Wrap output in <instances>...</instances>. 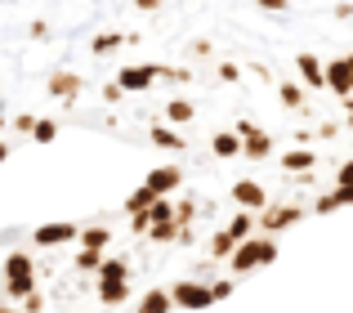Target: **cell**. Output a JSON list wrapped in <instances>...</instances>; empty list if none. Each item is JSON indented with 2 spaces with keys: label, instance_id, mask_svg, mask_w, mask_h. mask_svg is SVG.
<instances>
[{
  "label": "cell",
  "instance_id": "obj_1",
  "mask_svg": "<svg viewBox=\"0 0 353 313\" xmlns=\"http://www.w3.org/2000/svg\"><path fill=\"white\" fill-rule=\"evenodd\" d=\"M277 260V237L273 233H250L246 242H237V251L228 255V264H233V273H255V269H268V264Z\"/></svg>",
  "mask_w": 353,
  "mask_h": 313
},
{
  "label": "cell",
  "instance_id": "obj_2",
  "mask_svg": "<svg viewBox=\"0 0 353 313\" xmlns=\"http://www.w3.org/2000/svg\"><path fill=\"white\" fill-rule=\"evenodd\" d=\"M36 291V260L23 251H9L5 255V296L9 300H23Z\"/></svg>",
  "mask_w": 353,
  "mask_h": 313
},
{
  "label": "cell",
  "instance_id": "obj_3",
  "mask_svg": "<svg viewBox=\"0 0 353 313\" xmlns=\"http://www.w3.org/2000/svg\"><path fill=\"white\" fill-rule=\"evenodd\" d=\"M304 215H309L304 206H295V201H286V206H264V210L255 215V224H259V233H273V237H277V233H286L291 224H300Z\"/></svg>",
  "mask_w": 353,
  "mask_h": 313
},
{
  "label": "cell",
  "instance_id": "obj_4",
  "mask_svg": "<svg viewBox=\"0 0 353 313\" xmlns=\"http://www.w3.org/2000/svg\"><path fill=\"white\" fill-rule=\"evenodd\" d=\"M170 296H174V309H210L215 305V296H210V282H174L170 287Z\"/></svg>",
  "mask_w": 353,
  "mask_h": 313
},
{
  "label": "cell",
  "instance_id": "obj_5",
  "mask_svg": "<svg viewBox=\"0 0 353 313\" xmlns=\"http://www.w3.org/2000/svg\"><path fill=\"white\" fill-rule=\"evenodd\" d=\"M117 81L125 85V94H139V90H152L161 81V68L157 63H130V68L117 72Z\"/></svg>",
  "mask_w": 353,
  "mask_h": 313
},
{
  "label": "cell",
  "instance_id": "obj_6",
  "mask_svg": "<svg viewBox=\"0 0 353 313\" xmlns=\"http://www.w3.org/2000/svg\"><path fill=\"white\" fill-rule=\"evenodd\" d=\"M81 237V224H68V219H54V224H41L32 228V242L36 246H68Z\"/></svg>",
  "mask_w": 353,
  "mask_h": 313
},
{
  "label": "cell",
  "instance_id": "obj_7",
  "mask_svg": "<svg viewBox=\"0 0 353 313\" xmlns=\"http://www.w3.org/2000/svg\"><path fill=\"white\" fill-rule=\"evenodd\" d=\"M233 201L241 210H264L268 206V192H264V183H255V179H237L233 183Z\"/></svg>",
  "mask_w": 353,
  "mask_h": 313
},
{
  "label": "cell",
  "instance_id": "obj_8",
  "mask_svg": "<svg viewBox=\"0 0 353 313\" xmlns=\"http://www.w3.org/2000/svg\"><path fill=\"white\" fill-rule=\"evenodd\" d=\"M327 90H331L336 99L353 94V68H349V59H331V63H327Z\"/></svg>",
  "mask_w": 353,
  "mask_h": 313
},
{
  "label": "cell",
  "instance_id": "obj_9",
  "mask_svg": "<svg viewBox=\"0 0 353 313\" xmlns=\"http://www.w3.org/2000/svg\"><path fill=\"white\" fill-rule=\"evenodd\" d=\"M143 183L157 192V197H165V192H174L183 183V170H179V165H157V170H148Z\"/></svg>",
  "mask_w": 353,
  "mask_h": 313
},
{
  "label": "cell",
  "instance_id": "obj_10",
  "mask_svg": "<svg viewBox=\"0 0 353 313\" xmlns=\"http://www.w3.org/2000/svg\"><path fill=\"white\" fill-rule=\"evenodd\" d=\"M345 206H353V183H336L331 192L313 197V210H318V215H331V210H345Z\"/></svg>",
  "mask_w": 353,
  "mask_h": 313
},
{
  "label": "cell",
  "instance_id": "obj_11",
  "mask_svg": "<svg viewBox=\"0 0 353 313\" xmlns=\"http://www.w3.org/2000/svg\"><path fill=\"white\" fill-rule=\"evenodd\" d=\"M295 68H300V77H304L309 90H327V68H322L318 54H295Z\"/></svg>",
  "mask_w": 353,
  "mask_h": 313
},
{
  "label": "cell",
  "instance_id": "obj_12",
  "mask_svg": "<svg viewBox=\"0 0 353 313\" xmlns=\"http://www.w3.org/2000/svg\"><path fill=\"white\" fill-rule=\"evenodd\" d=\"M81 85H85V81H81L77 72H54L45 90H50L54 99H63V103H72V99H81Z\"/></svg>",
  "mask_w": 353,
  "mask_h": 313
},
{
  "label": "cell",
  "instance_id": "obj_13",
  "mask_svg": "<svg viewBox=\"0 0 353 313\" xmlns=\"http://www.w3.org/2000/svg\"><path fill=\"white\" fill-rule=\"evenodd\" d=\"M241 156H246V161H268V156H273V134L250 130L246 139H241Z\"/></svg>",
  "mask_w": 353,
  "mask_h": 313
},
{
  "label": "cell",
  "instance_id": "obj_14",
  "mask_svg": "<svg viewBox=\"0 0 353 313\" xmlns=\"http://www.w3.org/2000/svg\"><path fill=\"white\" fill-rule=\"evenodd\" d=\"M277 165H282L286 174H309L313 165H318V152H313V148H291V152L277 156Z\"/></svg>",
  "mask_w": 353,
  "mask_h": 313
},
{
  "label": "cell",
  "instance_id": "obj_15",
  "mask_svg": "<svg viewBox=\"0 0 353 313\" xmlns=\"http://www.w3.org/2000/svg\"><path fill=\"white\" fill-rule=\"evenodd\" d=\"M210 152L224 156V161H233V156H241V134L237 130H219L215 139H210Z\"/></svg>",
  "mask_w": 353,
  "mask_h": 313
},
{
  "label": "cell",
  "instance_id": "obj_16",
  "mask_svg": "<svg viewBox=\"0 0 353 313\" xmlns=\"http://www.w3.org/2000/svg\"><path fill=\"white\" fill-rule=\"evenodd\" d=\"M99 287H103V282H130V260H117V255H108L103 264H99Z\"/></svg>",
  "mask_w": 353,
  "mask_h": 313
},
{
  "label": "cell",
  "instance_id": "obj_17",
  "mask_svg": "<svg viewBox=\"0 0 353 313\" xmlns=\"http://www.w3.org/2000/svg\"><path fill=\"white\" fill-rule=\"evenodd\" d=\"M170 309H174V296H170V291H148V296L134 305V313H170Z\"/></svg>",
  "mask_w": 353,
  "mask_h": 313
},
{
  "label": "cell",
  "instance_id": "obj_18",
  "mask_svg": "<svg viewBox=\"0 0 353 313\" xmlns=\"http://www.w3.org/2000/svg\"><path fill=\"white\" fill-rule=\"evenodd\" d=\"M148 139H152L157 148H165V152H183V134H174L170 125H152V130H148Z\"/></svg>",
  "mask_w": 353,
  "mask_h": 313
},
{
  "label": "cell",
  "instance_id": "obj_19",
  "mask_svg": "<svg viewBox=\"0 0 353 313\" xmlns=\"http://www.w3.org/2000/svg\"><path fill=\"white\" fill-rule=\"evenodd\" d=\"M99 300H103L108 309H121L130 300V282H103V287H99Z\"/></svg>",
  "mask_w": 353,
  "mask_h": 313
},
{
  "label": "cell",
  "instance_id": "obj_20",
  "mask_svg": "<svg viewBox=\"0 0 353 313\" xmlns=\"http://www.w3.org/2000/svg\"><path fill=\"white\" fill-rule=\"evenodd\" d=\"M108 242H112V228H99V224L81 228V237H77V246H94V251H108Z\"/></svg>",
  "mask_w": 353,
  "mask_h": 313
},
{
  "label": "cell",
  "instance_id": "obj_21",
  "mask_svg": "<svg viewBox=\"0 0 353 313\" xmlns=\"http://www.w3.org/2000/svg\"><path fill=\"white\" fill-rule=\"evenodd\" d=\"M255 215H259V210H237V215H233V224H228V233H233L237 242H246V237L259 228V224H255Z\"/></svg>",
  "mask_w": 353,
  "mask_h": 313
},
{
  "label": "cell",
  "instance_id": "obj_22",
  "mask_svg": "<svg viewBox=\"0 0 353 313\" xmlns=\"http://www.w3.org/2000/svg\"><path fill=\"white\" fill-rule=\"evenodd\" d=\"M121 45H125V36H121V32H103V36H94V41H90V54L108 59V54H117Z\"/></svg>",
  "mask_w": 353,
  "mask_h": 313
},
{
  "label": "cell",
  "instance_id": "obj_23",
  "mask_svg": "<svg viewBox=\"0 0 353 313\" xmlns=\"http://www.w3.org/2000/svg\"><path fill=\"white\" fill-rule=\"evenodd\" d=\"M192 117H197V108H192L188 99H170V103H165V121H174V125H188Z\"/></svg>",
  "mask_w": 353,
  "mask_h": 313
},
{
  "label": "cell",
  "instance_id": "obj_24",
  "mask_svg": "<svg viewBox=\"0 0 353 313\" xmlns=\"http://www.w3.org/2000/svg\"><path fill=\"white\" fill-rule=\"evenodd\" d=\"M233 251H237V237L228 233V228H219V233L210 237V255H215V260H228Z\"/></svg>",
  "mask_w": 353,
  "mask_h": 313
},
{
  "label": "cell",
  "instance_id": "obj_25",
  "mask_svg": "<svg viewBox=\"0 0 353 313\" xmlns=\"http://www.w3.org/2000/svg\"><path fill=\"white\" fill-rule=\"evenodd\" d=\"M277 99H282V108H291V112H300V108H304V90L291 85V81H277Z\"/></svg>",
  "mask_w": 353,
  "mask_h": 313
},
{
  "label": "cell",
  "instance_id": "obj_26",
  "mask_svg": "<svg viewBox=\"0 0 353 313\" xmlns=\"http://www.w3.org/2000/svg\"><path fill=\"white\" fill-rule=\"evenodd\" d=\"M152 201H157V192L148 188V183H139V188H134V192L125 197V215H134V210H148Z\"/></svg>",
  "mask_w": 353,
  "mask_h": 313
},
{
  "label": "cell",
  "instance_id": "obj_27",
  "mask_svg": "<svg viewBox=\"0 0 353 313\" xmlns=\"http://www.w3.org/2000/svg\"><path fill=\"white\" fill-rule=\"evenodd\" d=\"M103 260H108V255L94 251V246H81V251H77V269L81 273H99V264H103Z\"/></svg>",
  "mask_w": 353,
  "mask_h": 313
},
{
  "label": "cell",
  "instance_id": "obj_28",
  "mask_svg": "<svg viewBox=\"0 0 353 313\" xmlns=\"http://www.w3.org/2000/svg\"><path fill=\"white\" fill-rule=\"evenodd\" d=\"M148 219H152V224H165V219H174V201H170V197H157L152 206H148Z\"/></svg>",
  "mask_w": 353,
  "mask_h": 313
},
{
  "label": "cell",
  "instance_id": "obj_29",
  "mask_svg": "<svg viewBox=\"0 0 353 313\" xmlns=\"http://www.w3.org/2000/svg\"><path fill=\"white\" fill-rule=\"evenodd\" d=\"M32 139L36 143H54V139H59V121H36L32 125Z\"/></svg>",
  "mask_w": 353,
  "mask_h": 313
},
{
  "label": "cell",
  "instance_id": "obj_30",
  "mask_svg": "<svg viewBox=\"0 0 353 313\" xmlns=\"http://www.w3.org/2000/svg\"><path fill=\"white\" fill-rule=\"evenodd\" d=\"M192 215H197V201H192V197H183L179 206H174V219H179V224H192Z\"/></svg>",
  "mask_w": 353,
  "mask_h": 313
},
{
  "label": "cell",
  "instance_id": "obj_31",
  "mask_svg": "<svg viewBox=\"0 0 353 313\" xmlns=\"http://www.w3.org/2000/svg\"><path fill=\"white\" fill-rule=\"evenodd\" d=\"M233 291H237V282H233V278H219V282H210V296H215V300H228Z\"/></svg>",
  "mask_w": 353,
  "mask_h": 313
},
{
  "label": "cell",
  "instance_id": "obj_32",
  "mask_svg": "<svg viewBox=\"0 0 353 313\" xmlns=\"http://www.w3.org/2000/svg\"><path fill=\"white\" fill-rule=\"evenodd\" d=\"M219 81H224V85H237V81H241V68H237V63H219Z\"/></svg>",
  "mask_w": 353,
  "mask_h": 313
},
{
  "label": "cell",
  "instance_id": "obj_33",
  "mask_svg": "<svg viewBox=\"0 0 353 313\" xmlns=\"http://www.w3.org/2000/svg\"><path fill=\"white\" fill-rule=\"evenodd\" d=\"M121 99H125V85H121V81L117 85H103V103H121Z\"/></svg>",
  "mask_w": 353,
  "mask_h": 313
},
{
  "label": "cell",
  "instance_id": "obj_34",
  "mask_svg": "<svg viewBox=\"0 0 353 313\" xmlns=\"http://www.w3.org/2000/svg\"><path fill=\"white\" fill-rule=\"evenodd\" d=\"M259 9H268V14H286L291 9V0H255Z\"/></svg>",
  "mask_w": 353,
  "mask_h": 313
},
{
  "label": "cell",
  "instance_id": "obj_35",
  "mask_svg": "<svg viewBox=\"0 0 353 313\" xmlns=\"http://www.w3.org/2000/svg\"><path fill=\"white\" fill-rule=\"evenodd\" d=\"M41 309H45V300L36 296V291H32V296H23V313H41Z\"/></svg>",
  "mask_w": 353,
  "mask_h": 313
},
{
  "label": "cell",
  "instance_id": "obj_36",
  "mask_svg": "<svg viewBox=\"0 0 353 313\" xmlns=\"http://www.w3.org/2000/svg\"><path fill=\"white\" fill-rule=\"evenodd\" d=\"M32 125H36V117H14V130L18 134H32Z\"/></svg>",
  "mask_w": 353,
  "mask_h": 313
},
{
  "label": "cell",
  "instance_id": "obj_37",
  "mask_svg": "<svg viewBox=\"0 0 353 313\" xmlns=\"http://www.w3.org/2000/svg\"><path fill=\"white\" fill-rule=\"evenodd\" d=\"M139 9H143V14H157V9H161V0H134Z\"/></svg>",
  "mask_w": 353,
  "mask_h": 313
},
{
  "label": "cell",
  "instance_id": "obj_38",
  "mask_svg": "<svg viewBox=\"0 0 353 313\" xmlns=\"http://www.w3.org/2000/svg\"><path fill=\"white\" fill-rule=\"evenodd\" d=\"M9 152H14V148H9V143H0V165L9 161Z\"/></svg>",
  "mask_w": 353,
  "mask_h": 313
},
{
  "label": "cell",
  "instance_id": "obj_39",
  "mask_svg": "<svg viewBox=\"0 0 353 313\" xmlns=\"http://www.w3.org/2000/svg\"><path fill=\"white\" fill-rule=\"evenodd\" d=\"M0 313H23V309H9V305H0Z\"/></svg>",
  "mask_w": 353,
  "mask_h": 313
}]
</instances>
